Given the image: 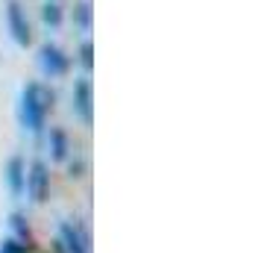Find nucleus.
<instances>
[{"label":"nucleus","mask_w":261,"mask_h":253,"mask_svg":"<svg viewBox=\"0 0 261 253\" xmlns=\"http://www.w3.org/2000/svg\"><path fill=\"white\" fill-rule=\"evenodd\" d=\"M53 100L56 95L50 91L47 85L41 83H27L24 91H21V103H18V118L30 133H41L44 124H47V115L53 109Z\"/></svg>","instance_id":"1"},{"label":"nucleus","mask_w":261,"mask_h":253,"mask_svg":"<svg viewBox=\"0 0 261 253\" xmlns=\"http://www.w3.org/2000/svg\"><path fill=\"white\" fill-rule=\"evenodd\" d=\"M24 192L30 194L33 203H44V200L50 197V168L41 162V159H36V162L27 165Z\"/></svg>","instance_id":"2"},{"label":"nucleus","mask_w":261,"mask_h":253,"mask_svg":"<svg viewBox=\"0 0 261 253\" xmlns=\"http://www.w3.org/2000/svg\"><path fill=\"white\" fill-rule=\"evenodd\" d=\"M71 106H73V115L80 118L83 127H91V124H94V88H91V80H88V77H83V80L73 83Z\"/></svg>","instance_id":"3"},{"label":"nucleus","mask_w":261,"mask_h":253,"mask_svg":"<svg viewBox=\"0 0 261 253\" xmlns=\"http://www.w3.org/2000/svg\"><path fill=\"white\" fill-rule=\"evenodd\" d=\"M38 65H41V71L47 74L50 80H56V77H65V74L71 71V56L59 48V44H41L38 48Z\"/></svg>","instance_id":"4"},{"label":"nucleus","mask_w":261,"mask_h":253,"mask_svg":"<svg viewBox=\"0 0 261 253\" xmlns=\"http://www.w3.org/2000/svg\"><path fill=\"white\" fill-rule=\"evenodd\" d=\"M6 27H9V33H12L15 44H21V48H30V44H33V30H30L27 12L21 9L18 0H9V3H6Z\"/></svg>","instance_id":"5"},{"label":"nucleus","mask_w":261,"mask_h":253,"mask_svg":"<svg viewBox=\"0 0 261 253\" xmlns=\"http://www.w3.org/2000/svg\"><path fill=\"white\" fill-rule=\"evenodd\" d=\"M59 244L65 247V253H91L88 233H85V227L76 224V221H65L59 227Z\"/></svg>","instance_id":"6"},{"label":"nucleus","mask_w":261,"mask_h":253,"mask_svg":"<svg viewBox=\"0 0 261 253\" xmlns=\"http://www.w3.org/2000/svg\"><path fill=\"white\" fill-rule=\"evenodd\" d=\"M3 177H6V186H9L12 197H21L24 194V180H27V162L21 156H9L6 168H3Z\"/></svg>","instance_id":"7"},{"label":"nucleus","mask_w":261,"mask_h":253,"mask_svg":"<svg viewBox=\"0 0 261 253\" xmlns=\"http://www.w3.org/2000/svg\"><path fill=\"white\" fill-rule=\"evenodd\" d=\"M47 147H50V159H53V162H68L71 145H68V133H65L62 127H53V130H50Z\"/></svg>","instance_id":"8"},{"label":"nucleus","mask_w":261,"mask_h":253,"mask_svg":"<svg viewBox=\"0 0 261 253\" xmlns=\"http://www.w3.org/2000/svg\"><path fill=\"white\" fill-rule=\"evenodd\" d=\"M73 24L80 27L83 33L91 30L94 24V9H91V0H76V6H73Z\"/></svg>","instance_id":"9"},{"label":"nucleus","mask_w":261,"mask_h":253,"mask_svg":"<svg viewBox=\"0 0 261 253\" xmlns=\"http://www.w3.org/2000/svg\"><path fill=\"white\" fill-rule=\"evenodd\" d=\"M76 62H80V68L85 71V77L94 71V41H91V38L80 41V48H76Z\"/></svg>","instance_id":"10"},{"label":"nucleus","mask_w":261,"mask_h":253,"mask_svg":"<svg viewBox=\"0 0 261 253\" xmlns=\"http://www.w3.org/2000/svg\"><path fill=\"white\" fill-rule=\"evenodd\" d=\"M62 18H65V12H62V6L56 3V0H47L44 6H41V21L47 27H59Z\"/></svg>","instance_id":"11"},{"label":"nucleus","mask_w":261,"mask_h":253,"mask_svg":"<svg viewBox=\"0 0 261 253\" xmlns=\"http://www.w3.org/2000/svg\"><path fill=\"white\" fill-rule=\"evenodd\" d=\"M9 227H12V236L21 241H33V233H30V224L24 221V215H18V212H12L9 215Z\"/></svg>","instance_id":"12"},{"label":"nucleus","mask_w":261,"mask_h":253,"mask_svg":"<svg viewBox=\"0 0 261 253\" xmlns=\"http://www.w3.org/2000/svg\"><path fill=\"white\" fill-rule=\"evenodd\" d=\"M68 177H71V180L85 177V162L83 159H71V162H68Z\"/></svg>","instance_id":"13"},{"label":"nucleus","mask_w":261,"mask_h":253,"mask_svg":"<svg viewBox=\"0 0 261 253\" xmlns=\"http://www.w3.org/2000/svg\"><path fill=\"white\" fill-rule=\"evenodd\" d=\"M53 253H65V247H62V244H59V239L53 241Z\"/></svg>","instance_id":"14"},{"label":"nucleus","mask_w":261,"mask_h":253,"mask_svg":"<svg viewBox=\"0 0 261 253\" xmlns=\"http://www.w3.org/2000/svg\"><path fill=\"white\" fill-rule=\"evenodd\" d=\"M33 253H41V250H33Z\"/></svg>","instance_id":"15"}]
</instances>
